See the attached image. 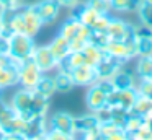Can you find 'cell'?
Segmentation results:
<instances>
[{
    "mask_svg": "<svg viewBox=\"0 0 152 140\" xmlns=\"http://www.w3.org/2000/svg\"><path fill=\"white\" fill-rule=\"evenodd\" d=\"M61 36L69 41L70 49L72 51H82L87 44L90 42V36H92V29L88 26H85L83 23H80L75 16H70L61 26Z\"/></svg>",
    "mask_w": 152,
    "mask_h": 140,
    "instance_id": "1",
    "label": "cell"
},
{
    "mask_svg": "<svg viewBox=\"0 0 152 140\" xmlns=\"http://www.w3.org/2000/svg\"><path fill=\"white\" fill-rule=\"evenodd\" d=\"M7 46L8 51L7 55L10 57L12 64L15 67H20L23 62H26L33 54V49L36 47L34 38L28 34H10L7 36Z\"/></svg>",
    "mask_w": 152,
    "mask_h": 140,
    "instance_id": "2",
    "label": "cell"
},
{
    "mask_svg": "<svg viewBox=\"0 0 152 140\" xmlns=\"http://www.w3.org/2000/svg\"><path fill=\"white\" fill-rule=\"evenodd\" d=\"M74 10V15L80 23H83L85 26H88L92 31H105L106 26L110 23V15H102V13L95 12L93 8H90L87 3H79Z\"/></svg>",
    "mask_w": 152,
    "mask_h": 140,
    "instance_id": "3",
    "label": "cell"
},
{
    "mask_svg": "<svg viewBox=\"0 0 152 140\" xmlns=\"http://www.w3.org/2000/svg\"><path fill=\"white\" fill-rule=\"evenodd\" d=\"M31 104H33V91L21 88V90H18L13 94V99H12L10 106L17 112V116H20L25 120L31 122V120H34V117L31 116Z\"/></svg>",
    "mask_w": 152,
    "mask_h": 140,
    "instance_id": "4",
    "label": "cell"
},
{
    "mask_svg": "<svg viewBox=\"0 0 152 140\" xmlns=\"http://www.w3.org/2000/svg\"><path fill=\"white\" fill-rule=\"evenodd\" d=\"M106 55L113 59H118L119 62H126L136 59V51H134V42H126V41H116V39H110L106 46L103 47Z\"/></svg>",
    "mask_w": 152,
    "mask_h": 140,
    "instance_id": "5",
    "label": "cell"
},
{
    "mask_svg": "<svg viewBox=\"0 0 152 140\" xmlns=\"http://www.w3.org/2000/svg\"><path fill=\"white\" fill-rule=\"evenodd\" d=\"M43 77V72L31 62V59H28L26 62L18 67V83L21 85V88L25 90H31L33 91L36 88L38 81Z\"/></svg>",
    "mask_w": 152,
    "mask_h": 140,
    "instance_id": "6",
    "label": "cell"
},
{
    "mask_svg": "<svg viewBox=\"0 0 152 140\" xmlns=\"http://www.w3.org/2000/svg\"><path fill=\"white\" fill-rule=\"evenodd\" d=\"M105 33L108 34L110 39H116V41L131 42L134 39L132 25H129L124 20H119V18H110V23L106 26Z\"/></svg>",
    "mask_w": 152,
    "mask_h": 140,
    "instance_id": "7",
    "label": "cell"
},
{
    "mask_svg": "<svg viewBox=\"0 0 152 140\" xmlns=\"http://www.w3.org/2000/svg\"><path fill=\"white\" fill-rule=\"evenodd\" d=\"M30 59L43 73L51 72L53 68H57V62L54 60V57L48 46H36L33 49V54H31Z\"/></svg>",
    "mask_w": 152,
    "mask_h": 140,
    "instance_id": "8",
    "label": "cell"
},
{
    "mask_svg": "<svg viewBox=\"0 0 152 140\" xmlns=\"http://www.w3.org/2000/svg\"><path fill=\"white\" fill-rule=\"evenodd\" d=\"M33 8L36 10L43 25L56 21L61 13V5L57 3V0H39V2L33 3Z\"/></svg>",
    "mask_w": 152,
    "mask_h": 140,
    "instance_id": "9",
    "label": "cell"
},
{
    "mask_svg": "<svg viewBox=\"0 0 152 140\" xmlns=\"http://www.w3.org/2000/svg\"><path fill=\"white\" fill-rule=\"evenodd\" d=\"M72 75V80L75 83V86H90V85L96 83L98 81V73H96V68L92 67L88 64H83L80 67H75L70 70Z\"/></svg>",
    "mask_w": 152,
    "mask_h": 140,
    "instance_id": "10",
    "label": "cell"
},
{
    "mask_svg": "<svg viewBox=\"0 0 152 140\" xmlns=\"http://www.w3.org/2000/svg\"><path fill=\"white\" fill-rule=\"evenodd\" d=\"M85 101H87V107L90 109V112H96L98 109H102V107H105L108 104V93H105L98 86V83H93L88 86Z\"/></svg>",
    "mask_w": 152,
    "mask_h": 140,
    "instance_id": "11",
    "label": "cell"
},
{
    "mask_svg": "<svg viewBox=\"0 0 152 140\" xmlns=\"http://www.w3.org/2000/svg\"><path fill=\"white\" fill-rule=\"evenodd\" d=\"M21 16H23V21H25V33L31 38L39 33V29L43 28V21L39 20L36 10L33 8V5H26L23 10H21Z\"/></svg>",
    "mask_w": 152,
    "mask_h": 140,
    "instance_id": "12",
    "label": "cell"
},
{
    "mask_svg": "<svg viewBox=\"0 0 152 140\" xmlns=\"http://www.w3.org/2000/svg\"><path fill=\"white\" fill-rule=\"evenodd\" d=\"M48 47H49V51H51V54H53V57H54V60L57 62V67H59V64L61 62H64L67 59V55L72 52V49H70V44H69V41H67L64 36H61V34H57L56 38L53 39V41L48 44Z\"/></svg>",
    "mask_w": 152,
    "mask_h": 140,
    "instance_id": "13",
    "label": "cell"
},
{
    "mask_svg": "<svg viewBox=\"0 0 152 140\" xmlns=\"http://www.w3.org/2000/svg\"><path fill=\"white\" fill-rule=\"evenodd\" d=\"M49 127L72 135V132H74V117L70 116L69 112H66V111L54 112L53 116L49 117Z\"/></svg>",
    "mask_w": 152,
    "mask_h": 140,
    "instance_id": "14",
    "label": "cell"
},
{
    "mask_svg": "<svg viewBox=\"0 0 152 140\" xmlns=\"http://www.w3.org/2000/svg\"><path fill=\"white\" fill-rule=\"evenodd\" d=\"M95 68H96V73H98V80L100 78H111L116 72H119L123 68V62H119L118 59L110 57V55H105L103 60Z\"/></svg>",
    "mask_w": 152,
    "mask_h": 140,
    "instance_id": "15",
    "label": "cell"
},
{
    "mask_svg": "<svg viewBox=\"0 0 152 140\" xmlns=\"http://www.w3.org/2000/svg\"><path fill=\"white\" fill-rule=\"evenodd\" d=\"M98 119L93 112L87 114V116H80V117H74V130L75 132H82V133H88L98 129Z\"/></svg>",
    "mask_w": 152,
    "mask_h": 140,
    "instance_id": "16",
    "label": "cell"
},
{
    "mask_svg": "<svg viewBox=\"0 0 152 140\" xmlns=\"http://www.w3.org/2000/svg\"><path fill=\"white\" fill-rule=\"evenodd\" d=\"M111 83H113V86H115V90H126V88H136L137 86V81H136V78H134V75L132 73H129V72H126V70H119V72H116L115 75H113L111 78Z\"/></svg>",
    "mask_w": 152,
    "mask_h": 140,
    "instance_id": "17",
    "label": "cell"
},
{
    "mask_svg": "<svg viewBox=\"0 0 152 140\" xmlns=\"http://www.w3.org/2000/svg\"><path fill=\"white\" fill-rule=\"evenodd\" d=\"M49 111V98L33 91V104H31V116L34 119L38 117H46Z\"/></svg>",
    "mask_w": 152,
    "mask_h": 140,
    "instance_id": "18",
    "label": "cell"
},
{
    "mask_svg": "<svg viewBox=\"0 0 152 140\" xmlns=\"http://www.w3.org/2000/svg\"><path fill=\"white\" fill-rule=\"evenodd\" d=\"M82 52H83V57H85V64L92 65V67H96V65L103 60V57L106 55L105 51H103L100 46H95V44H92V42H88V44L82 49Z\"/></svg>",
    "mask_w": 152,
    "mask_h": 140,
    "instance_id": "19",
    "label": "cell"
},
{
    "mask_svg": "<svg viewBox=\"0 0 152 140\" xmlns=\"http://www.w3.org/2000/svg\"><path fill=\"white\" fill-rule=\"evenodd\" d=\"M17 116L10 104H4L0 101V129L4 130L5 133L12 132V125H13V119Z\"/></svg>",
    "mask_w": 152,
    "mask_h": 140,
    "instance_id": "20",
    "label": "cell"
},
{
    "mask_svg": "<svg viewBox=\"0 0 152 140\" xmlns=\"http://www.w3.org/2000/svg\"><path fill=\"white\" fill-rule=\"evenodd\" d=\"M54 81H56V91H57V93H69V91L75 86L70 72L62 70V68H59V72L56 73Z\"/></svg>",
    "mask_w": 152,
    "mask_h": 140,
    "instance_id": "21",
    "label": "cell"
},
{
    "mask_svg": "<svg viewBox=\"0 0 152 140\" xmlns=\"http://www.w3.org/2000/svg\"><path fill=\"white\" fill-rule=\"evenodd\" d=\"M136 57H152V34L139 36L132 39Z\"/></svg>",
    "mask_w": 152,
    "mask_h": 140,
    "instance_id": "22",
    "label": "cell"
},
{
    "mask_svg": "<svg viewBox=\"0 0 152 140\" xmlns=\"http://www.w3.org/2000/svg\"><path fill=\"white\" fill-rule=\"evenodd\" d=\"M17 83H18V67H15V65L12 64L0 72V90L10 88Z\"/></svg>",
    "mask_w": 152,
    "mask_h": 140,
    "instance_id": "23",
    "label": "cell"
},
{
    "mask_svg": "<svg viewBox=\"0 0 152 140\" xmlns=\"http://www.w3.org/2000/svg\"><path fill=\"white\" fill-rule=\"evenodd\" d=\"M33 91H36V93L43 94V96H46V98H51L54 93H57V91H56V81H54V77H48V75L43 73L41 80L38 81L36 88H34Z\"/></svg>",
    "mask_w": 152,
    "mask_h": 140,
    "instance_id": "24",
    "label": "cell"
},
{
    "mask_svg": "<svg viewBox=\"0 0 152 140\" xmlns=\"http://www.w3.org/2000/svg\"><path fill=\"white\" fill-rule=\"evenodd\" d=\"M83 64H85V57H83V52H82V51H72L69 55H67L66 60L61 62L57 68H62V70L70 72L72 68L80 67V65H83Z\"/></svg>",
    "mask_w": 152,
    "mask_h": 140,
    "instance_id": "25",
    "label": "cell"
},
{
    "mask_svg": "<svg viewBox=\"0 0 152 140\" xmlns=\"http://www.w3.org/2000/svg\"><path fill=\"white\" fill-rule=\"evenodd\" d=\"M136 75L139 80H151L152 78V57H137Z\"/></svg>",
    "mask_w": 152,
    "mask_h": 140,
    "instance_id": "26",
    "label": "cell"
},
{
    "mask_svg": "<svg viewBox=\"0 0 152 140\" xmlns=\"http://www.w3.org/2000/svg\"><path fill=\"white\" fill-rule=\"evenodd\" d=\"M142 0H110L111 3V10L119 13H126V12H136L137 7L141 5Z\"/></svg>",
    "mask_w": 152,
    "mask_h": 140,
    "instance_id": "27",
    "label": "cell"
},
{
    "mask_svg": "<svg viewBox=\"0 0 152 140\" xmlns=\"http://www.w3.org/2000/svg\"><path fill=\"white\" fill-rule=\"evenodd\" d=\"M142 124H144L142 116H139V114L129 111V116H128V119H126V124H124V127H123V130H124L128 135H131V133L137 132V130L141 129Z\"/></svg>",
    "mask_w": 152,
    "mask_h": 140,
    "instance_id": "28",
    "label": "cell"
},
{
    "mask_svg": "<svg viewBox=\"0 0 152 140\" xmlns=\"http://www.w3.org/2000/svg\"><path fill=\"white\" fill-rule=\"evenodd\" d=\"M137 16H139V21H141V25L147 26V28L152 29V5L147 2H144L142 0L141 5L137 7Z\"/></svg>",
    "mask_w": 152,
    "mask_h": 140,
    "instance_id": "29",
    "label": "cell"
},
{
    "mask_svg": "<svg viewBox=\"0 0 152 140\" xmlns=\"http://www.w3.org/2000/svg\"><path fill=\"white\" fill-rule=\"evenodd\" d=\"M151 107H152V99L151 98H145V96H142V94H137V99H136V103H134V106H132L131 111L136 112V114H139V116H144Z\"/></svg>",
    "mask_w": 152,
    "mask_h": 140,
    "instance_id": "30",
    "label": "cell"
},
{
    "mask_svg": "<svg viewBox=\"0 0 152 140\" xmlns=\"http://www.w3.org/2000/svg\"><path fill=\"white\" fill-rule=\"evenodd\" d=\"M85 3L90 8L95 10V12L102 13V15H110V12H111V3H110V0H87Z\"/></svg>",
    "mask_w": 152,
    "mask_h": 140,
    "instance_id": "31",
    "label": "cell"
},
{
    "mask_svg": "<svg viewBox=\"0 0 152 140\" xmlns=\"http://www.w3.org/2000/svg\"><path fill=\"white\" fill-rule=\"evenodd\" d=\"M136 91H137V94H142V96L152 99V78L151 80H139Z\"/></svg>",
    "mask_w": 152,
    "mask_h": 140,
    "instance_id": "32",
    "label": "cell"
},
{
    "mask_svg": "<svg viewBox=\"0 0 152 140\" xmlns=\"http://www.w3.org/2000/svg\"><path fill=\"white\" fill-rule=\"evenodd\" d=\"M46 140H72V135L56 129H49L46 132Z\"/></svg>",
    "mask_w": 152,
    "mask_h": 140,
    "instance_id": "33",
    "label": "cell"
},
{
    "mask_svg": "<svg viewBox=\"0 0 152 140\" xmlns=\"http://www.w3.org/2000/svg\"><path fill=\"white\" fill-rule=\"evenodd\" d=\"M105 140H129V135H128V133H126L123 129H119V130H116L115 133L105 137Z\"/></svg>",
    "mask_w": 152,
    "mask_h": 140,
    "instance_id": "34",
    "label": "cell"
},
{
    "mask_svg": "<svg viewBox=\"0 0 152 140\" xmlns=\"http://www.w3.org/2000/svg\"><path fill=\"white\" fill-rule=\"evenodd\" d=\"M57 3L61 5V8H75L80 3V0H57Z\"/></svg>",
    "mask_w": 152,
    "mask_h": 140,
    "instance_id": "35",
    "label": "cell"
},
{
    "mask_svg": "<svg viewBox=\"0 0 152 140\" xmlns=\"http://www.w3.org/2000/svg\"><path fill=\"white\" fill-rule=\"evenodd\" d=\"M8 65H12L10 57H8L7 54H0V72L4 70V68H7Z\"/></svg>",
    "mask_w": 152,
    "mask_h": 140,
    "instance_id": "36",
    "label": "cell"
},
{
    "mask_svg": "<svg viewBox=\"0 0 152 140\" xmlns=\"http://www.w3.org/2000/svg\"><path fill=\"white\" fill-rule=\"evenodd\" d=\"M28 137H25V135H21V133H13V132H10V133H5V139L4 140H26Z\"/></svg>",
    "mask_w": 152,
    "mask_h": 140,
    "instance_id": "37",
    "label": "cell"
},
{
    "mask_svg": "<svg viewBox=\"0 0 152 140\" xmlns=\"http://www.w3.org/2000/svg\"><path fill=\"white\" fill-rule=\"evenodd\" d=\"M5 34V26H4V21H2V18H0V38H4Z\"/></svg>",
    "mask_w": 152,
    "mask_h": 140,
    "instance_id": "38",
    "label": "cell"
},
{
    "mask_svg": "<svg viewBox=\"0 0 152 140\" xmlns=\"http://www.w3.org/2000/svg\"><path fill=\"white\" fill-rule=\"evenodd\" d=\"M10 2H12V0H0V7H4V10H5V7H7Z\"/></svg>",
    "mask_w": 152,
    "mask_h": 140,
    "instance_id": "39",
    "label": "cell"
},
{
    "mask_svg": "<svg viewBox=\"0 0 152 140\" xmlns=\"http://www.w3.org/2000/svg\"><path fill=\"white\" fill-rule=\"evenodd\" d=\"M144 2H147V3H151V5H152V0H144Z\"/></svg>",
    "mask_w": 152,
    "mask_h": 140,
    "instance_id": "40",
    "label": "cell"
}]
</instances>
